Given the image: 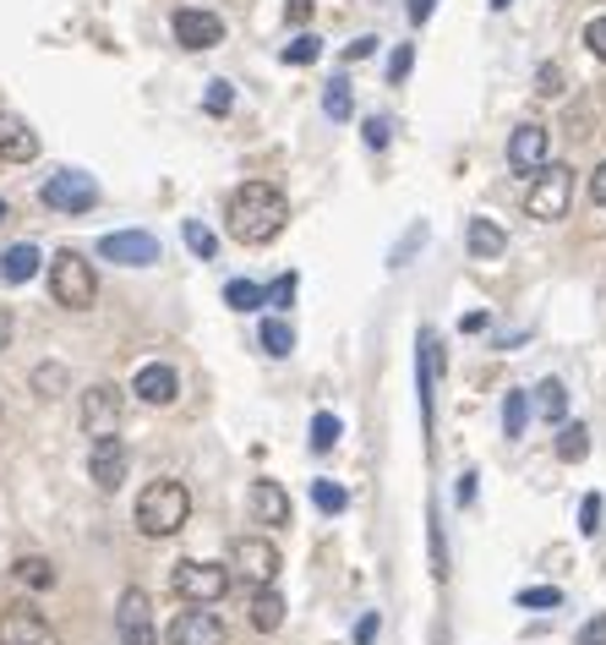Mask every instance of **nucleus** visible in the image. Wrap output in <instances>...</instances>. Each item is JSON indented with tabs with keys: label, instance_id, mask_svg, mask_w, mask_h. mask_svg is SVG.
<instances>
[{
	"label": "nucleus",
	"instance_id": "nucleus-1",
	"mask_svg": "<svg viewBox=\"0 0 606 645\" xmlns=\"http://www.w3.org/2000/svg\"><path fill=\"white\" fill-rule=\"evenodd\" d=\"M225 224L241 246H268L284 224H290V203L274 181H246L230 192V208H225Z\"/></svg>",
	"mask_w": 606,
	"mask_h": 645
},
{
	"label": "nucleus",
	"instance_id": "nucleus-2",
	"mask_svg": "<svg viewBox=\"0 0 606 645\" xmlns=\"http://www.w3.org/2000/svg\"><path fill=\"white\" fill-rule=\"evenodd\" d=\"M192 520V492L181 482H148L137 498V531L143 536H175Z\"/></svg>",
	"mask_w": 606,
	"mask_h": 645
},
{
	"label": "nucleus",
	"instance_id": "nucleus-3",
	"mask_svg": "<svg viewBox=\"0 0 606 645\" xmlns=\"http://www.w3.org/2000/svg\"><path fill=\"white\" fill-rule=\"evenodd\" d=\"M50 295L66 306V312H88L94 295H99V279H94V263L83 252H56L50 257Z\"/></svg>",
	"mask_w": 606,
	"mask_h": 645
},
{
	"label": "nucleus",
	"instance_id": "nucleus-4",
	"mask_svg": "<svg viewBox=\"0 0 606 645\" xmlns=\"http://www.w3.org/2000/svg\"><path fill=\"white\" fill-rule=\"evenodd\" d=\"M568 203H573V170L568 165H541L535 181H530V192H524V214L541 219V224H552V219L568 214Z\"/></svg>",
	"mask_w": 606,
	"mask_h": 645
},
{
	"label": "nucleus",
	"instance_id": "nucleus-5",
	"mask_svg": "<svg viewBox=\"0 0 606 645\" xmlns=\"http://www.w3.org/2000/svg\"><path fill=\"white\" fill-rule=\"evenodd\" d=\"M170 585H175V596L186 607H214L230 591V569L225 563H208V558H181L175 574H170Z\"/></svg>",
	"mask_w": 606,
	"mask_h": 645
},
{
	"label": "nucleus",
	"instance_id": "nucleus-6",
	"mask_svg": "<svg viewBox=\"0 0 606 645\" xmlns=\"http://www.w3.org/2000/svg\"><path fill=\"white\" fill-rule=\"evenodd\" d=\"M39 197H45V208H56V214H88V208H99V186H94V175H83V170H56Z\"/></svg>",
	"mask_w": 606,
	"mask_h": 645
},
{
	"label": "nucleus",
	"instance_id": "nucleus-7",
	"mask_svg": "<svg viewBox=\"0 0 606 645\" xmlns=\"http://www.w3.org/2000/svg\"><path fill=\"white\" fill-rule=\"evenodd\" d=\"M83 433L88 438H110V433H121V416H126V389H116V384H94L88 394H83Z\"/></svg>",
	"mask_w": 606,
	"mask_h": 645
},
{
	"label": "nucleus",
	"instance_id": "nucleus-8",
	"mask_svg": "<svg viewBox=\"0 0 606 645\" xmlns=\"http://www.w3.org/2000/svg\"><path fill=\"white\" fill-rule=\"evenodd\" d=\"M0 645H56L50 618L34 601H12L7 612H0Z\"/></svg>",
	"mask_w": 606,
	"mask_h": 645
},
{
	"label": "nucleus",
	"instance_id": "nucleus-9",
	"mask_svg": "<svg viewBox=\"0 0 606 645\" xmlns=\"http://www.w3.org/2000/svg\"><path fill=\"white\" fill-rule=\"evenodd\" d=\"M99 257H110V263H121V268H154V263L165 257V246H159V235H148V230H116V235L99 241Z\"/></svg>",
	"mask_w": 606,
	"mask_h": 645
},
{
	"label": "nucleus",
	"instance_id": "nucleus-10",
	"mask_svg": "<svg viewBox=\"0 0 606 645\" xmlns=\"http://www.w3.org/2000/svg\"><path fill=\"white\" fill-rule=\"evenodd\" d=\"M116 634H121V645H154V601H148L143 585H132V591L121 596V607H116Z\"/></svg>",
	"mask_w": 606,
	"mask_h": 645
},
{
	"label": "nucleus",
	"instance_id": "nucleus-11",
	"mask_svg": "<svg viewBox=\"0 0 606 645\" xmlns=\"http://www.w3.org/2000/svg\"><path fill=\"white\" fill-rule=\"evenodd\" d=\"M235 569L252 580V585H274L279 580V547L268 536H241L235 541Z\"/></svg>",
	"mask_w": 606,
	"mask_h": 645
},
{
	"label": "nucleus",
	"instance_id": "nucleus-12",
	"mask_svg": "<svg viewBox=\"0 0 606 645\" xmlns=\"http://www.w3.org/2000/svg\"><path fill=\"white\" fill-rule=\"evenodd\" d=\"M165 640L170 645H225V623L208 607H186V612H175V623H170Z\"/></svg>",
	"mask_w": 606,
	"mask_h": 645
},
{
	"label": "nucleus",
	"instance_id": "nucleus-13",
	"mask_svg": "<svg viewBox=\"0 0 606 645\" xmlns=\"http://www.w3.org/2000/svg\"><path fill=\"white\" fill-rule=\"evenodd\" d=\"M546 154H552V132L535 126V121H524V126L508 137V165H513L519 175H535V170L546 165Z\"/></svg>",
	"mask_w": 606,
	"mask_h": 645
},
{
	"label": "nucleus",
	"instance_id": "nucleus-14",
	"mask_svg": "<svg viewBox=\"0 0 606 645\" xmlns=\"http://www.w3.org/2000/svg\"><path fill=\"white\" fill-rule=\"evenodd\" d=\"M126 443L110 433V438H94V454H88V476H94V487H105V492H116L121 482H126Z\"/></svg>",
	"mask_w": 606,
	"mask_h": 645
},
{
	"label": "nucleus",
	"instance_id": "nucleus-15",
	"mask_svg": "<svg viewBox=\"0 0 606 645\" xmlns=\"http://www.w3.org/2000/svg\"><path fill=\"white\" fill-rule=\"evenodd\" d=\"M175 45H186V50H214V45H225V23H219L214 12L186 7V12H175Z\"/></svg>",
	"mask_w": 606,
	"mask_h": 645
},
{
	"label": "nucleus",
	"instance_id": "nucleus-16",
	"mask_svg": "<svg viewBox=\"0 0 606 645\" xmlns=\"http://www.w3.org/2000/svg\"><path fill=\"white\" fill-rule=\"evenodd\" d=\"M132 394H137V400H148V405H175V400H181V378H175V367L148 362V367H137Z\"/></svg>",
	"mask_w": 606,
	"mask_h": 645
},
{
	"label": "nucleus",
	"instance_id": "nucleus-17",
	"mask_svg": "<svg viewBox=\"0 0 606 645\" xmlns=\"http://www.w3.org/2000/svg\"><path fill=\"white\" fill-rule=\"evenodd\" d=\"M0 159H7V165H28V159H39V137H34V126H28L23 115H12V110H0Z\"/></svg>",
	"mask_w": 606,
	"mask_h": 645
},
{
	"label": "nucleus",
	"instance_id": "nucleus-18",
	"mask_svg": "<svg viewBox=\"0 0 606 645\" xmlns=\"http://www.w3.org/2000/svg\"><path fill=\"white\" fill-rule=\"evenodd\" d=\"M464 246H470V257H481V263H486V257H502V252H508V230H502L497 219H481V214H475V219L464 224Z\"/></svg>",
	"mask_w": 606,
	"mask_h": 645
},
{
	"label": "nucleus",
	"instance_id": "nucleus-19",
	"mask_svg": "<svg viewBox=\"0 0 606 645\" xmlns=\"http://www.w3.org/2000/svg\"><path fill=\"white\" fill-rule=\"evenodd\" d=\"M39 268H45V257H39L34 241H17V246L0 252V279H7V284H28Z\"/></svg>",
	"mask_w": 606,
	"mask_h": 645
},
{
	"label": "nucleus",
	"instance_id": "nucleus-20",
	"mask_svg": "<svg viewBox=\"0 0 606 645\" xmlns=\"http://www.w3.org/2000/svg\"><path fill=\"white\" fill-rule=\"evenodd\" d=\"M252 514H257V525H290V492L279 482H257L252 487Z\"/></svg>",
	"mask_w": 606,
	"mask_h": 645
},
{
	"label": "nucleus",
	"instance_id": "nucleus-21",
	"mask_svg": "<svg viewBox=\"0 0 606 645\" xmlns=\"http://www.w3.org/2000/svg\"><path fill=\"white\" fill-rule=\"evenodd\" d=\"M279 623H284V596L274 585H257V596H252V629L274 634Z\"/></svg>",
	"mask_w": 606,
	"mask_h": 645
},
{
	"label": "nucleus",
	"instance_id": "nucleus-22",
	"mask_svg": "<svg viewBox=\"0 0 606 645\" xmlns=\"http://www.w3.org/2000/svg\"><path fill=\"white\" fill-rule=\"evenodd\" d=\"M584 454H590V427L584 422H557V460L579 465Z\"/></svg>",
	"mask_w": 606,
	"mask_h": 645
},
{
	"label": "nucleus",
	"instance_id": "nucleus-23",
	"mask_svg": "<svg viewBox=\"0 0 606 645\" xmlns=\"http://www.w3.org/2000/svg\"><path fill=\"white\" fill-rule=\"evenodd\" d=\"M257 340H263V351H268V356H290V351H295V329H290L284 317H263Z\"/></svg>",
	"mask_w": 606,
	"mask_h": 645
},
{
	"label": "nucleus",
	"instance_id": "nucleus-24",
	"mask_svg": "<svg viewBox=\"0 0 606 645\" xmlns=\"http://www.w3.org/2000/svg\"><path fill=\"white\" fill-rule=\"evenodd\" d=\"M12 574H17L28 591H50V585H56V563H50V558H39V552H34V558H17V563H12Z\"/></svg>",
	"mask_w": 606,
	"mask_h": 645
},
{
	"label": "nucleus",
	"instance_id": "nucleus-25",
	"mask_svg": "<svg viewBox=\"0 0 606 645\" xmlns=\"http://www.w3.org/2000/svg\"><path fill=\"white\" fill-rule=\"evenodd\" d=\"M535 411H541L546 422H568V389H562L557 378H546V384L535 389Z\"/></svg>",
	"mask_w": 606,
	"mask_h": 645
},
{
	"label": "nucleus",
	"instance_id": "nucleus-26",
	"mask_svg": "<svg viewBox=\"0 0 606 645\" xmlns=\"http://www.w3.org/2000/svg\"><path fill=\"white\" fill-rule=\"evenodd\" d=\"M181 235H186V246H192V257H203V263H208V257L219 252V235H214V230H208L203 219H186V224H181Z\"/></svg>",
	"mask_w": 606,
	"mask_h": 645
},
{
	"label": "nucleus",
	"instance_id": "nucleus-27",
	"mask_svg": "<svg viewBox=\"0 0 606 645\" xmlns=\"http://www.w3.org/2000/svg\"><path fill=\"white\" fill-rule=\"evenodd\" d=\"M225 306H235V312H257V306H263V284H252V279H230V284H225Z\"/></svg>",
	"mask_w": 606,
	"mask_h": 645
},
{
	"label": "nucleus",
	"instance_id": "nucleus-28",
	"mask_svg": "<svg viewBox=\"0 0 606 645\" xmlns=\"http://www.w3.org/2000/svg\"><path fill=\"white\" fill-rule=\"evenodd\" d=\"M323 110H328L334 121H350V110H355V94H350V83H344V77H334V83H328V94H323Z\"/></svg>",
	"mask_w": 606,
	"mask_h": 645
},
{
	"label": "nucleus",
	"instance_id": "nucleus-29",
	"mask_svg": "<svg viewBox=\"0 0 606 645\" xmlns=\"http://www.w3.org/2000/svg\"><path fill=\"white\" fill-rule=\"evenodd\" d=\"M339 433H344V427H339V416L317 411V416H312V454H328V449L339 443Z\"/></svg>",
	"mask_w": 606,
	"mask_h": 645
},
{
	"label": "nucleus",
	"instance_id": "nucleus-30",
	"mask_svg": "<svg viewBox=\"0 0 606 645\" xmlns=\"http://www.w3.org/2000/svg\"><path fill=\"white\" fill-rule=\"evenodd\" d=\"M312 503H317L323 514H344V509H350V492H344L339 482H312Z\"/></svg>",
	"mask_w": 606,
	"mask_h": 645
},
{
	"label": "nucleus",
	"instance_id": "nucleus-31",
	"mask_svg": "<svg viewBox=\"0 0 606 645\" xmlns=\"http://www.w3.org/2000/svg\"><path fill=\"white\" fill-rule=\"evenodd\" d=\"M317 56H323V39H317V34H295V39L284 45V61H290V66H312Z\"/></svg>",
	"mask_w": 606,
	"mask_h": 645
},
{
	"label": "nucleus",
	"instance_id": "nucleus-32",
	"mask_svg": "<svg viewBox=\"0 0 606 645\" xmlns=\"http://www.w3.org/2000/svg\"><path fill=\"white\" fill-rule=\"evenodd\" d=\"M524 422H530V400L524 394H508L502 400V433L508 438H524Z\"/></svg>",
	"mask_w": 606,
	"mask_h": 645
},
{
	"label": "nucleus",
	"instance_id": "nucleus-33",
	"mask_svg": "<svg viewBox=\"0 0 606 645\" xmlns=\"http://www.w3.org/2000/svg\"><path fill=\"white\" fill-rule=\"evenodd\" d=\"M601 520H606L601 492H584V498H579V536H601Z\"/></svg>",
	"mask_w": 606,
	"mask_h": 645
},
{
	"label": "nucleus",
	"instance_id": "nucleus-34",
	"mask_svg": "<svg viewBox=\"0 0 606 645\" xmlns=\"http://www.w3.org/2000/svg\"><path fill=\"white\" fill-rule=\"evenodd\" d=\"M562 88H568V77H562V66H557V61H546V66L535 72V94H541V99H557Z\"/></svg>",
	"mask_w": 606,
	"mask_h": 645
},
{
	"label": "nucleus",
	"instance_id": "nucleus-35",
	"mask_svg": "<svg viewBox=\"0 0 606 645\" xmlns=\"http://www.w3.org/2000/svg\"><path fill=\"white\" fill-rule=\"evenodd\" d=\"M295 290H301V279H295V273H279V279L263 290V306H290V301H295Z\"/></svg>",
	"mask_w": 606,
	"mask_h": 645
},
{
	"label": "nucleus",
	"instance_id": "nucleus-36",
	"mask_svg": "<svg viewBox=\"0 0 606 645\" xmlns=\"http://www.w3.org/2000/svg\"><path fill=\"white\" fill-rule=\"evenodd\" d=\"M230 105H235L230 83H208V94H203V110H208V115H230Z\"/></svg>",
	"mask_w": 606,
	"mask_h": 645
},
{
	"label": "nucleus",
	"instance_id": "nucleus-37",
	"mask_svg": "<svg viewBox=\"0 0 606 645\" xmlns=\"http://www.w3.org/2000/svg\"><path fill=\"white\" fill-rule=\"evenodd\" d=\"M421 241H426V224H410V230H404V241L393 246V257H388V268H404V263H410V252H415Z\"/></svg>",
	"mask_w": 606,
	"mask_h": 645
},
{
	"label": "nucleus",
	"instance_id": "nucleus-38",
	"mask_svg": "<svg viewBox=\"0 0 606 645\" xmlns=\"http://www.w3.org/2000/svg\"><path fill=\"white\" fill-rule=\"evenodd\" d=\"M519 607H562V591L557 585H530V591H519Z\"/></svg>",
	"mask_w": 606,
	"mask_h": 645
},
{
	"label": "nucleus",
	"instance_id": "nucleus-39",
	"mask_svg": "<svg viewBox=\"0 0 606 645\" xmlns=\"http://www.w3.org/2000/svg\"><path fill=\"white\" fill-rule=\"evenodd\" d=\"M584 50H590L595 61H606V17H590V23H584Z\"/></svg>",
	"mask_w": 606,
	"mask_h": 645
},
{
	"label": "nucleus",
	"instance_id": "nucleus-40",
	"mask_svg": "<svg viewBox=\"0 0 606 645\" xmlns=\"http://www.w3.org/2000/svg\"><path fill=\"white\" fill-rule=\"evenodd\" d=\"M410 66H415V50H410V45H399V50L388 56V83H404V77H410Z\"/></svg>",
	"mask_w": 606,
	"mask_h": 645
},
{
	"label": "nucleus",
	"instance_id": "nucleus-41",
	"mask_svg": "<svg viewBox=\"0 0 606 645\" xmlns=\"http://www.w3.org/2000/svg\"><path fill=\"white\" fill-rule=\"evenodd\" d=\"M361 137H366V148H372V154H383V148H388V121H383V115H372V121L361 126Z\"/></svg>",
	"mask_w": 606,
	"mask_h": 645
},
{
	"label": "nucleus",
	"instance_id": "nucleus-42",
	"mask_svg": "<svg viewBox=\"0 0 606 645\" xmlns=\"http://www.w3.org/2000/svg\"><path fill=\"white\" fill-rule=\"evenodd\" d=\"M34 384H39L45 394H61V389H66V373H61V367H39V373H34Z\"/></svg>",
	"mask_w": 606,
	"mask_h": 645
},
{
	"label": "nucleus",
	"instance_id": "nucleus-43",
	"mask_svg": "<svg viewBox=\"0 0 606 645\" xmlns=\"http://www.w3.org/2000/svg\"><path fill=\"white\" fill-rule=\"evenodd\" d=\"M377 629H383V618H377V612H361V623H355V645H377Z\"/></svg>",
	"mask_w": 606,
	"mask_h": 645
},
{
	"label": "nucleus",
	"instance_id": "nucleus-44",
	"mask_svg": "<svg viewBox=\"0 0 606 645\" xmlns=\"http://www.w3.org/2000/svg\"><path fill=\"white\" fill-rule=\"evenodd\" d=\"M573 645H606V612H601V618H590V623L579 629V640H573Z\"/></svg>",
	"mask_w": 606,
	"mask_h": 645
},
{
	"label": "nucleus",
	"instance_id": "nucleus-45",
	"mask_svg": "<svg viewBox=\"0 0 606 645\" xmlns=\"http://www.w3.org/2000/svg\"><path fill=\"white\" fill-rule=\"evenodd\" d=\"M453 503H459V509H470V503H475V476H470V471L453 482Z\"/></svg>",
	"mask_w": 606,
	"mask_h": 645
},
{
	"label": "nucleus",
	"instance_id": "nucleus-46",
	"mask_svg": "<svg viewBox=\"0 0 606 645\" xmlns=\"http://www.w3.org/2000/svg\"><path fill=\"white\" fill-rule=\"evenodd\" d=\"M312 7H317V0H284V12H290V23H312Z\"/></svg>",
	"mask_w": 606,
	"mask_h": 645
},
{
	"label": "nucleus",
	"instance_id": "nucleus-47",
	"mask_svg": "<svg viewBox=\"0 0 606 645\" xmlns=\"http://www.w3.org/2000/svg\"><path fill=\"white\" fill-rule=\"evenodd\" d=\"M590 197H595V208H606V165H595V175H590Z\"/></svg>",
	"mask_w": 606,
	"mask_h": 645
},
{
	"label": "nucleus",
	"instance_id": "nucleus-48",
	"mask_svg": "<svg viewBox=\"0 0 606 645\" xmlns=\"http://www.w3.org/2000/svg\"><path fill=\"white\" fill-rule=\"evenodd\" d=\"M432 12H437V0H410V23H415V28H421Z\"/></svg>",
	"mask_w": 606,
	"mask_h": 645
},
{
	"label": "nucleus",
	"instance_id": "nucleus-49",
	"mask_svg": "<svg viewBox=\"0 0 606 645\" xmlns=\"http://www.w3.org/2000/svg\"><path fill=\"white\" fill-rule=\"evenodd\" d=\"M7 345H12V312L0 306V351H7Z\"/></svg>",
	"mask_w": 606,
	"mask_h": 645
},
{
	"label": "nucleus",
	"instance_id": "nucleus-50",
	"mask_svg": "<svg viewBox=\"0 0 606 645\" xmlns=\"http://www.w3.org/2000/svg\"><path fill=\"white\" fill-rule=\"evenodd\" d=\"M459 329H464V334H481V329H486V312H470V317L459 322Z\"/></svg>",
	"mask_w": 606,
	"mask_h": 645
},
{
	"label": "nucleus",
	"instance_id": "nucleus-51",
	"mask_svg": "<svg viewBox=\"0 0 606 645\" xmlns=\"http://www.w3.org/2000/svg\"><path fill=\"white\" fill-rule=\"evenodd\" d=\"M372 50H377V39H355V45H350V61H366Z\"/></svg>",
	"mask_w": 606,
	"mask_h": 645
},
{
	"label": "nucleus",
	"instance_id": "nucleus-52",
	"mask_svg": "<svg viewBox=\"0 0 606 645\" xmlns=\"http://www.w3.org/2000/svg\"><path fill=\"white\" fill-rule=\"evenodd\" d=\"M502 7H508V0H492V12H502Z\"/></svg>",
	"mask_w": 606,
	"mask_h": 645
},
{
	"label": "nucleus",
	"instance_id": "nucleus-53",
	"mask_svg": "<svg viewBox=\"0 0 606 645\" xmlns=\"http://www.w3.org/2000/svg\"><path fill=\"white\" fill-rule=\"evenodd\" d=\"M0 224H7V203H0Z\"/></svg>",
	"mask_w": 606,
	"mask_h": 645
}]
</instances>
